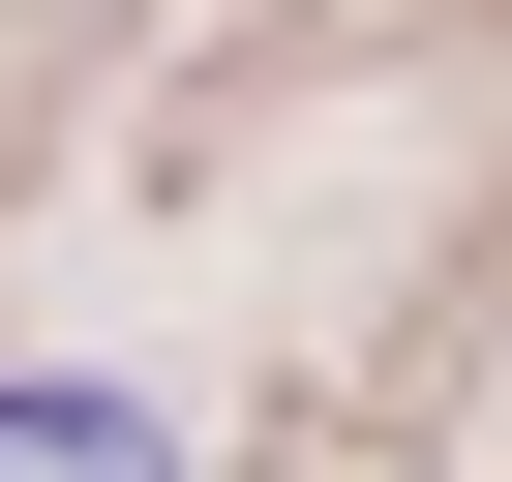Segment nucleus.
<instances>
[{
    "label": "nucleus",
    "mask_w": 512,
    "mask_h": 482,
    "mask_svg": "<svg viewBox=\"0 0 512 482\" xmlns=\"http://www.w3.org/2000/svg\"><path fill=\"white\" fill-rule=\"evenodd\" d=\"M0 482H181V452H151V392H91V362H0Z\"/></svg>",
    "instance_id": "nucleus-1"
}]
</instances>
